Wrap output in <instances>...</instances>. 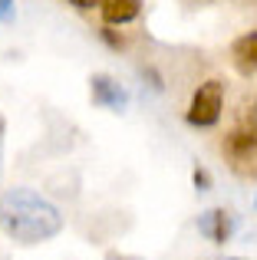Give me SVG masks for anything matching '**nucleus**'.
Instances as JSON below:
<instances>
[{"label":"nucleus","instance_id":"10","mask_svg":"<svg viewBox=\"0 0 257 260\" xmlns=\"http://www.w3.org/2000/svg\"><path fill=\"white\" fill-rule=\"evenodd\" d=\"M0 20H13V0H0Z\"/></svg>","mask_w":257,"mask_h":260},{"label":"nucleus","instance_id":"14","mask_svg":"<svg viewBox=\"0 0 257 260\" xmlns=\"http://www.w3.org/2000/svg\"><path fill=\"white\" fill-rule=\"evenodd\" d=\"M231 260H244V257H231Z\"/></svg>","mask_w":257,"mask_h":260},{"label":"nucleus","instance_id":"9","mask_svg":"<svg viewBox=\"0 0 257 260\" xmlns=\"http://www.w3.org/2000/svg\"><path fill=\"white\" fill-rule=\"evenodd\" d=\"M191 181H195V188H198V191H208V188H211V175H208V168H195V172H191Z\"/></svg>","mask_w":257,"mask_h":260},{"label":"nucleus","instance_id":"7","mask_svg":"<svg viewBox=\"0 0 257 260\" xmlns=\"http://www.w3.org/2000/svg\"><path fill=\"white\" fill-rule=\"evenodd\" d=\"M99 10H103V20L109 26H122V23H132L142 13V0H103Z\"/></svg>","mask_w":257,"mask_h":260},{"label":"nucleus","instance_id":"1","mask_svg":"<svg viewBox=\"0 0 257 260\" xmlns=\"http://www.w3.org/2000/svg\"><path fill=\"white\" fill-rule=\"evenodd\" d=\"M0 228L20 244H40L63 231V217L37 191L13 188L7 194H0Z\"/></svg>","mask_w":257,"mask_h":260},{"label":"nucleus","instance_id":"6","mask_svg":"<svg viewBox=\"0 0 257 260\" xmlns=\"http://www.w3.org/2000/svg\"><path fill=\"white\" fill-rule=\"evenodd\" d=\"M231 59H234V70L241 76H254L257 73V30L244 33L231 43Z\"/></svg>","mask_w":257,"mask_h":260},{"label":"nucleus","instance_id":"8","mask_svg":"<svg viewBox=\"0 0 257 260\" xmlns=\"http://www.w3.org/2000/svg\"><path fill=\"white\" fill-rule=\"evenodd\" d=\"M99 37H103L112 50H122V46H125V37H122V33H116V30H109V26H103V30H99Z\"/></svg>","mask_w":257,"mask_h":260},{"label":"nucleus","instance_id":"5","mask_svg":"<svg viewBox=\"0 0 257 260\" xmlns=\"http://www.w3.org/2000/svg\"><path fill=\"white\" fill-rule=\"evenodd\" d=\"M231 231H234V221L224 208H211L198 217V234H205L211 244H224L231 241Z\"/></svg>","mask_w":257,"mask_h":260},{"label":"nucleus","instance_id":"3","mask_svg":"<svg viewBox=\"0 0 257 260\" xmlns=\"http://www.w3.org/2000/svg\"><path fill=\"white\" fill-rule=\"evenodd\" d=\"M224 155L231 161H247L257 155V109H244L238 125L228 132L224 139Z\"/></svg>","mask_w":257,"mask_h":260},{"label":"nucleus","instance_id":"11","mask_svg":"<svg viewBox=\"0 0 257 260\" xmlns=\"http://www.w3.org/2000/svg\"><path fill=\"white\" fill-rule=\"evenodd\" d=\"M73 7H79V10H92V7H99L103 0H70Z\"/></svg>","mask_w":257,"mask_h":260},{"label":"nucleus","instance_id":"13","mask_svg":"<svg viewBox=\"0 0 257 260\" xmlns=\"http://www.w3.org/2000/svg\"><path fill=\"white\" fill-rule=\"evenodd\" d=\"M4 132H7V122H4V115H0V139H4Z\"/></svg>","mask_w":257,"mask_h":260},{"label":"nucleus","instance_id":"12","mask_svg":"<svg viewBox=\"0 0 257 260\" xmlns=\"http://www.w3.org/2000/svg\"><path fill=\"white\" fill-rule=\"evenodd\" d=\"M106 260H139V257H122V254H109Z\"/></svg>","mask_w":257,"mask_h":260},{"label":"nucleus","instance_id":"4","mask_svg":"<svg viewBox=\"0 0 257 260\" xmlns=\"http://www.w3.org/2000/svg\"><path fill=\"white\" fill-rule=\"evenodd\" d=\"M89 92H92V102H96V106L112 109V112H122L128 106V92L112 76H106V73H96V76L89 79Z\"/></svg>","mask_w":257,"mask_h":260},{"label":"nucleus","instance_id":"2","mask_svg":"<svg viewBox=\"0 0 257 260\" xmlns=\"http://www.w3.org/2000/svg\"><path fill=\"white\" fill-rule=\"evenodd\" d=\"M221 109H224V83L221 79H208V83H201L195 89L185 119L195 128H211L221 122Z\"/></svg>","mask_w":257,"mask_h":260},{"label":"nucleus","instance_id":"15","mask_svg":"<svg viewBox=\"0 0 257 260\" xmlns=\"http://www.w3.org/2000/svg\"><path fill=\"white\" fill-rule=\"evenodd\" d=\"M254 204H257V201H254Z\"/></svg>","mask_w":257,"mask_h":260}]
</instances>
